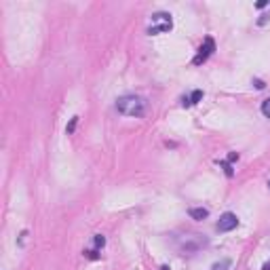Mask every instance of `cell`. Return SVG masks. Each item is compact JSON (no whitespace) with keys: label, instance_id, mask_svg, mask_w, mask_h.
Segmentation results:
<instances>
[{"label":"cell","instance_id":"obj_1","mask_svg":"<svg viewBox=\"0 0 270 270\" xmlns=\"http://www.w3.org/2000/svg\"><path fill=\"white\" fill-rule=\"evenodd\" d=\"M207 245H209V239L198 232H186L176 239V247L180 253H184V256H194V253L203 251Z\"/></svg>","mask_w":270,"mask_h":270},{"label":"cell","instance_id":"obj_2","mask_svg":"<svg viewBox=\"0 0 270 270\" xmlns=\"http://www.w3.org/2000/svg\"><path fill=\"white\" fill-rule=\"evenodd\" d=\"M116 110L123 116H131V118H141L146 114V99L139 95H123L116 99Z\"/></svg>","mask_w":270,"mask_h":270},{"label":"cell","instance_id":"obj_3","mask_svg":"<svg viewBox=\"0 0 270 270\" xmlns=\"http://www.w3.org/2000/svg\"><path fill=\"white\" fill-rule=\"evenodd\" d=\"M173 28V19L169 13L165 11H158L154 13L152 17H150V26H148V34H165V32H169Z\"/></svg>","mask_w":270,"mask_h":270},{"label":"cell","instance_id":"obj_4","mask_svg":"<svg viewBox=\"0 0 270 270\" xmlns=\"http://www.w3.org/2000/svg\"><path fill=\"white\" fill-rule=\"evenodd\" d=\"M213 51H216V41H213L211 36H207V38H205V41H203L201 49H198L196 57L192 59V63H194V66H201V63H205V61H207V59L211 57Z\"/></svg>","mask_w":270,"mask_h":270},{"label":"cell","instance_id":"obj_5","mask_svg":"<svg viewBox=\"0 0 270 270\" xmlns=\"http://www.w3.org/2000/svg\"><path fill=\"white\" fill-rule=\"evenodd\" d=\"M236 226H239V218H236L234 213H230V211H226L224 216L220 218L218 224H216L218 232H230V230H234Z\"/></svg>","mask_w":270,"mask_h":270},{"label":"cell","instance_id":"obj_6","mask_svg":"<svg viewBox=\"0 0 270 270\" xmlns=\"http://www.w3.org/2000/svg\"><path fill=\"white\" fill-rule=\"evenodd\" d=\"M201 99H203V91H192V93L188 95V97H184V101H181V106H184V108H190V106L198 104Z\"/></svg>","mask_w":270,"mask_h":270},{"label":"cell","instance_id":"obj_7","mask_svg":"<svg viewBox=\"0 0 270 270\" xmlns=\"http://www.w3.org/2000/svg\"><path fill=\"white\" fill-rule=\"evenodd\" d=\"M188 216L192 218V220H205L209 216V211L205 209V207H192V209H188Z\"/></svg>","mask_w":270,"mask_h":270},{"label":"cell","instance_id":"obj_8","mask_svg":"<svg viewBox=\"0 0 270 270\" xmlns=\"http://www.w3.org/2000/svg\"><path fill=\"white\" fill-rule=\"evenodd\" d=\"M262 114H264L266 118H270V97H266L264 101H262Z\"/></svg>","mask_w":270,"mask_h":270},{"label":"cell","instance_id":"obj_9","mask_svg":"<svg viewBox=\"0 0 270 270\" xmlns=\"http://www.w3.org/2000/svg\"><path fill=\"white\" fill-rule=\"evenodd\" d=\"M230 266V262L228 260H224V262H222V264H216V266H213L211 270H224V268H228Z\"/></svg>","mask_w":270,"mask_h":270},{"label":"cell","instance_id":"obj_10","mask_svg":"<svg viewBox=\"0 0 270 270\" xmlns=\"http://www.w3.org/2000/svg\"><path fill=\"white\" fill-rule=\"evenodd\" d=\"M76 121H78V116H74V118H72V123L68 125V133H72V131H74V127H76Z\"/></svg>","mask_w":270,"mask_h":270},{"label":"cell","instance_id":"obj_11","mask_svg":"<svg viewBox=\"0 0 270 270\" xmlns=\"http://www.w3.org/2000/svg\"><path fill=\"white\" fill-rule=\"evenodd\" d=\"M262 270H270V260H268V262H264V266H262Z\"/></svg>","mask_w":270,"mask_h":270},{"label":"cell","instance_id":"obj_12","mask_svg":"<svg viewBox=\"0 0 270 270\" xmlns=\"http://www.w3.org/2000/svg\"><path fill=\"white\" fill-rule=\"evenodd\" d=\"M161 270H169V268H167V266H163V268H161Z\"/></svg>","mask_w":270,"mask_h":270},{"label":"cell","instance_id":"obj_13","mask_svg":"<svg viewBox=\"0 0 270 270\" xmlns=\"http://www.w3.org/2000/svg\"><path fill=\"white\" fill-rule=\"evenodd\" d=\"M268 186H270V181H268Z\"/></svg>","mask_w":270,"mask_h":270}]
</instances>
